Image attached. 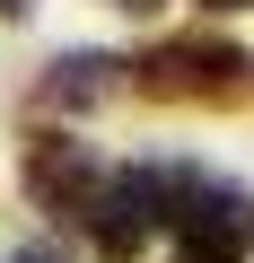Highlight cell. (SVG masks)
<instances>
[{"label":"cell","instance_id":"6da1fadb","mask_svg":"<svg viewBox=\"0 0 254 263\" xmlns=\"http://www.w3.org/2000/svg\"><path fill=\"white\" fill-rule=\"evenodd\" d=\"M141 88L149 97H237L245 88V53L228 44V35H175V44H158L149 62H141Z\"/></svg>","mask_w":254,"mask_h":263},{"label":"cell","instance_id":"7a4b0ae2","mask_svg":"<svg viewBox=\"0 0 254 263\" xmlns=\"http://www.w3.org/2000/svg\"><path fill=\"white\" fill-rule=\"evenodd\" d=\"M88 219H96V254H105V263H132V254L149 246V228H167V176H158V167L114 176Z\"/></svg>","mask_w":254,"mask_h":263},{"label":"cell","instance_id":"3957f363","mask_svg":"<svg viewBox=\"0 0 254 263\" xmlns=\"http://www.w3.org/2000/svg\"><path fill=\"white\" fill-rule=\"evenodd\" d=\"M27 193H35V202H53V211H96L105 167L88 158V141L44 132V141H27Z\"/></svg>","mask_w":254,"mask_h":263},{"label":"cell","instance_id":"277c9868","mask_svg":"<svg viewBox=\"0 0 254 263\" xmlns=\"http://www.w3.org/2000/svg\"><path fill=\"white\" fill-rule=\"evenodd\" d=\"M114 70H123V62H105V53H62L53 79H44V97H53V105H96V97L114 88Z\"/></svg>","mask_w":254,"mask_h":263},{"label":"cell","instance_id":"5b68a950","mask_svg":"<svg viewBox=\"0 0 254 263\" xmlns=\"http://www.w3.org/2000/svg\"><path fill=\"white\" fill-rule=\"evenodd\" d=\"M9 263H62V246H18Z\"/></svg>","mask_w":254,"mask_h":263},{"label":"cell","instance_id":"8992f818","mask_svg":"<svg viewBox=\"0 0 254 263\" xmlns=\"http://www.w3.org/2000/svg\"><path fill=\"white\" fill-rule=\"evenodd\" d=\"M27 9H35V0H0V18H27Z\"/></svg>","mask_w":254,"mask_h":263},{"label":"cell","instance_id":"52a82bcc","mask_svg":"<svg viewBox=\"0 0 254 263\" xmlns=\"http://www.w3.org/2000/svg\"><path fill=\"white\" fill-rule=\"evenodd\" d=\"M202 9H254V0H202Z\"/></svg>","mask_w":254,"mask_h":263},{"label":"cell","instance_id":"ba28073f","mask_svg":"<svg viewBox=\"0 0 254 263\" xmlns=\"http://www.w3.org/2000/svg\"><path fill=\"white\" fill-rule=\"evenodd\" d=\"M114 9H158V0H114Z\"/></svg>","mask_w":254,"mask_h":263}]
</instances>
